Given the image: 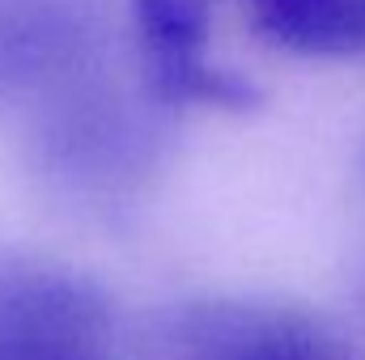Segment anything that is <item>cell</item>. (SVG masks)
Instances as JSON below:
<instances>
[{
	"label": "cell",
	"instance_id": "cell-2",
	"mask_svg": "<svg viewBox=\"0 0 365 360\" xmlns=\"http://www.w3.org/2000/svg\"><path fill=\"white\" fill-rule=\"evenodd\" d=\"M132 34L145 68V85L166 106L251 110L255 81L221 68L208 55L212 4L208 0H132Z\"/></svg>",
	"mask_w": 365,
	"mask_h": 360
},
{
	"label": "cell",
	"instance_id": "cell-3",
	"mask_svg": "<svg viewBox=\"0 0 365 360\" xmlns=\"http://www.w3.org/2000/svg\"><path fill=\"white\" fill-rule=\"evenodd\" d=\"M38 149L43 170L68 179L73 186L119 191L123 182L145 174L153 157V136L119 93L81 85L51 119H43Z\"/></svg>",
	"mask_w": 365,
	"mask_h": 360
},
{
	"label": "cell",
	"instance_id": "cell-5",
	"mask_svg": "<svg viewBox=\"0 0 365 360\" xmlns=\"http://www.w3.org/2000/svg\"><path fill=\"white\" fill-rule=\"evenodd\" d=\"M255 30L302 60H365V0H242Z\"/></svg>",
	"mask_w": 365,
	"mask_h": 360
},
{
	"label": "cell",
	"instance_id": "cell-4",
	"mask_svg": "<svg viewBox=\"0 0 365 360\" xmlns=\"http://www.w3.org/2000/svg\"><path fill=\"white\" fill-rule=\"evenodd\" d=\"M86 17L34 0L0 13V90H47L86 68Z\"/></svg>",
	"mask_w": 365,
	"mask_h": 360
},
{
	"label": "cell",
	"instance_id": "cell-6",
	"mask_svg": "<svg viewBox=\"0 0 365 360\" xmlns=\"http://www.w3.org/2000/svg\"><path fill=\"white\" fill-rule=\"evenodd\" d=\"M361 174H365V144H361Z\"/></svg>",
	"mask_w": 365,
	"mask_h": 360
},
{
	"label": "cell",
	"instance_id": "cell-1",
	"mask_svg": "<svg viewBox=\"0 0 365 360\" xmlns=\"http://www.w3.org/2000/svg\"><path fill=\"white\" fill-rule=\"evenodd\" d=\"M0 360H119L110 297L51 255L0 246Z\"/></svg>",
	"mask_w": 365,
	"mask_h": 360
}]
</instances>
